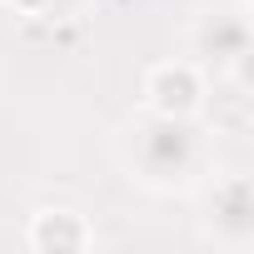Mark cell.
<instances>
[{
    "mask_svg": "<svg viewBox=\"0 0 254 254\" xmlns=\"http://www.w3.org/2000/svg\"><path fill=\"white\" fill-rule=\"evenodd\" d=\"M199 130L190 125V115H145L130 125V135H125V160H130V170L155 185V190H175L185 180H194L199 170Z\"/></svg>",
    "mask_w": 254,
    "mask_h": 254,
    "instance_id": "6da1fadb",
    "label": "cell"
},
{
    "mask_svg": "<svg viewBox=\"0 0 254 254\" xmlns=\"http://www.w3.org/2000/svg\"><path fill=\"white\" fill-rule=\"evenodd\" d=\"M194 55L214 70H244L249 65V20L239 10H214L194 25Z\"/></svg>",
    "mask_w": 254,
    "mask_h": 254,
    "instance_id": "7a4b0ae2",
    "label": "cell"
},
{
    "mask_svg": "<svg viewBox=\"0 0 254 254\" xmlns=\"http://www.w3.org/2000/svg\"><path fill=\"white\" fill-rule=\"evenodd\" d=\"M209 229H214L219 244H234V249H244L254 239V190H249L244 175L214 180V190H209Z\"/></svg>",
    "mask_w": 254,
    "mask_h": 254,
    "instance_id": "3957f363",
    "label": "cell"
},
{
    "mask_svg": "<svg viewBox=\"0 0 254 254\" xmlns=\"http://www.w3.org/2000/svg\"><path fill=\"white\" fill-rule=\"evenodd\" d=\"M199 95H204V80H199V65L190 60H165L145 80V100L155 115H194Z\"/></svg>",
    "mask_w": 254,
    "mask_h": 254,
    "instance_id": "277c9868",
    "label": "cell"
},
{
    "mask_svg": "<svg viewBox=\"0 0 254 254\" xmlns=\"http://www.w3.org/2000/svg\"><path fill=\"white\" fill-rule=\"evenodd\" d=\"M90 244V224L75 209H40L30 219V249H85Z\"/></svg>",
    "mask_w": 254,
    "mask_h": 254,
    "instance_id": "5b68a950",
    "label": "cell"
},
{
    "mask_svg": "<svg viewBox=\"0 0 254 254\" xmlns=\"http://www.w3.org/2000/svg\"><path fill=\"white\" fill-rule=\"evenodd\" d=\"M10 5H15V10H25V15H45L55 0H10Z\"/></svg>",
    "mask_w": 254,
    "mask_h": 254,
    "instance_id": "8992f818",
    "label": "cell"
}]
</instances>
